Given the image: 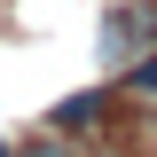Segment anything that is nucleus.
<instances>
[{"label":"nucleus","mask_w":157,"mask_h":157,"mask_svg":"<svg viewBox=\"0 0 157 157\" xmlns=\"http://www.w3.org/2000/svg\"><path fill=\"white\" fill-rule=\"evenodd\" d=\"M86 118H102V94H78V102H63V110H55V126H86Z\"/></svg>","instance_id":"1"},{"label":"nucleus","mask_w":157,"mask_h":157,"mask_svg":"<svg viewBox=\"0 0 157 157\" xmlns=\"http://www.w3.org/2000/svg\"><path fill=\"white\" fill-rule=\"evenodd\" d=\"M134 86H149V94H157V55H141V63H134Z\"/></svg>","instance_id":"2"}]
</instances>
